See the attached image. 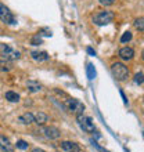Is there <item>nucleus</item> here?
<instances>
[{"mask_svg": "<svg viewBox=\"0 0 144 152\" xmlns=\"http://www.w3.org/2000/svg\"><path fill=\"white\" fill-rule=\"evenodd\" d=\"M4 97H6V100L10 101V102H18V101H20V96H18L15 91H11V90L6 93Z\"/></svg>", "mask_w": 144, "mask_h": 152, "instance_id": "obj_16", "label": "nucleus"}, {"mask_svg": "<svg viewBox=\"0 0 144 152\" xmlns=\"http://www.w3.org/2000/svg\"><path fill=\"white\" fill-rule=\"evenodd\" d=\"M11 69H12L11 61L0 60V72H10Z\"/></svg>", "mask_w": 144, "mask_h": 152, "instance_id": "obj_15", "label": "nucleus"}, {"mask_svg": "<svg viewBox=\"0 0 144 152\" xmlns=\"http://www.w3.org/2000/svg\"><path fill=\"white\" fill-rule=\"evenodd\" d=\"M0 149L3 152H14V147L10 142V140L1 136V134H0Z\"/></svg>", "mask_w": 144, "mask_h": 152, "instance_id": "obj_9", "label": "nucleus"}, {"mask_svg": "<svg viewBox=\"0 0 144 152\" xmlns=\"http://www.w3.org/2000/svg\"><path fill=\"white\" fill-rule=\"evenodd\" d=\"M32 152H46V151H44V149H42V148H33Z\"/></svg>", "mask_w": 144, "mask_h": 152, "instance_id": "obj_25", "label": "nucleus"}, {"mask_svg": "<svg viewBox=\"0 0 144 152\" xmlns=\"http://www.w3.org/2000/svg\"><path fill=\"white\" fill-rule=\"evenodd\" d=\"M76 122H78L79 127L82 129L84 133H94V130H96V126H94L93 119L89 118V116H84L83 113L76 115Z\"/></svg>", "mask_w": 144, "mask_h": 152, "instance_id": "obj_3", "label": "nucleus"}, {"mask_svg": "<svg viewBox=\"0 0 144 152\" xmlns=\"http://www.w3.org/2000/svg\"><path fill=\"white\" fill-rule=\"evenodd\" d=\"M87 77L90 80H93L94 77H96V69H94L93 64H89L87 65Z\"/></svg>", "mask_w": 144, "mask_h": 152, "instance_id": "obj_18", "label": "nucleus"}, {"mask_svg": "<svg viewBox=\"0 0 144 152\" xmlns=\"http://www.w3.org/2000/svg\"><path fill=\"white\" fill-rule=\"evenodd\" d=\"M87 53L90 54V56H96V51H94L92 47H87Z\"/></svg>", "mask_w": 144, "mask_h": 152, "instance_id": "obj_24", "label": "nucleus"}, {"mask_svg": "<svg viewBox=\"0 0 144 152\" xmlns=\"http://www.w3.org/2000/svg\"><path fill=\"white\" fill-rule=\"evenodd\" d=\"M15 147L18 149H22V151H24V149H28L29 144L26 142V141H24V140H18L17 141V144H15Z\"/></svg>", "mask_w": 144, "mask_h": 152, "instance_id": "obj_20", "label": "nucleus"}, {"mask_svg": "<svg viewBox=\"0 0 144 152\" xmlns=\"http://www.w3.org/2000/svg\"><path fill=\"white\" fill-rule=\"evenodd\" d=\"M133 25H134V28H136L137 31L144 32V18H143V17L136 18V20H134V22H133Z\"/></svg>", "mask_w": 144, "mask_h": 152, "instance_id": "obj_17", "label": "nucleus"}, {"mask_svg": "<svg viewBox=\"0 0 144 152\" xmlns=\"http://www.w3.org/2000/svg\"><path fill=\"white\" fill-rule=\"evenodd\" d=\"M111 73L116 80L123 82V80L128 79L129 69H128V66L125 64H122V62H114V64L111 65Z\"/></svg>", "mask_w": 144, "mask_h": 152, "instance_id": "obj_2", "label": "nucleus"}, {"mask_svg": "<svg viewBox=\"0 0 144 152\" xmlns=\"http://www.w3.org/2000/svg\"><path fill=\"white\" fill-rule=\"evenodd\" d=\"M133 80H134V83L136 84H143L144 83V73L139 72L134 75V77H133Z\"/></svg>", "mask_w": 144, "mask_h": 152, "instance_id": "obj_19", "label": "nucleus"}, {"mask_svg": "<svg viewBox=\"0 0 144 152\" xmlns=\"http://www.w3.org/2000/svg\"><path fill=\"white\" fill-rule=\"evenodd\" d=\"M31 44H32V46H39V44H43V40H42L40 35H36V36H33L32 39H31Z\"/></svg>", "mask_w": 144, "mask_h": 152, "instance_id": "obj_22", "label": "nucleus"}, {"mask_svg": "<svg viewBox=\"0 0 144 152\" xmlns=\"http://www.w3.org/2000/svg\"><path fill=\"white\" fill-rule=\"evenodd\" d=\"M130 40H132V32L126 31L120 37V43H126V42H130Z\"/></svg>", "mask_w": 144, "mask_h": 152, "instance_id": "obj_21", "label": "nucleus"}, {"mask_svg": "<svg viewBox=\"0 0 144 152\" xmlns=\"http://www.w3.org/2000/svg\"><path fill=\"white\" fill-rule=\"evenodd\" d=\"M143 133H144V132H143Z\"/></svg>", "mask_w": 144, "mask_h": 152, "instance_id": "obj_27", "label": "nucleus"}, {"mask_svg": "<svg viewBox=\"0 0 144 152\" xmlns=\"http://www.w3.org/2000/svg\"><path fill=\"white\" fill-rule=\"evenodd\" d=\"M18 120L22 124H32V123H35V115L32 112H25L18 118Z\"/></svg>", "mask_w": 144, "mask_h": 152, "instance_id": "obj_11", "label": "nucleus"}, {"mask_svg": "<svg viewBox=\"0 0 144 152\" xmlns=\"http://www.w3.org/2000/svg\"><path fill=\"white\" fill-rule=\"evenodd\" d=\"M141 58H143V61H144V50L141 51Z\"/></svg>", "mask_w": 144, "mask_h": 152, "instance_id": "obj_26", "label": "nucleus"}, {"mask_svg": "<svg viewBox=\"0 0 144 152\" xmlns=\"http://www.w3.org/2000/svg\"><path fill=\"white\" fill-rule=\"evenodd\" d=\"M0 20L3 21V22H6V24H8V25L15 24V18H14V15H12V12L1 3H0Z\"/></svg>", "mask_w": 144, "mask_h": 152, "instance_id": "obj_5", "label": "nucleus"}, {"mask_svg": "<svg viewBox=\"0 0 144 152\" xmlns=\"http://www.w3.org/2000/svg\"><path fill=\"white\" fill-rule=\"evenodd\" d=\"M46 122H48V115L44 112H37L35 115V123L39 126H43Z\"/></svg>", "mask_w": 144, "mask_h": 152, "instance_id": "obj_13", "label": "nucleus"}, {"mask_svg": "<svg viewBox=\"0 0 144 152\" xmlns=\"http://www.w3.org/2000/svg\"><path fill=\"white\" fill-rule=\"evenodd\" d=\"M43 134L47 138H50V140H57L61 136V132L57 127H54V126H48V127L43 129Z\"/></svg>", "mask_w": 144, "mask_h": 152, "instance_id": "obj_7", "label": "nucleus"}, {"mask_svg": "<svg viewBox=\"0 0 144 152\" xmlns=\"http://www.w3.org/2000/svg\"><path fill=\"white\" fill-rule=\"evenodd\" d=\"M65 108L68 109L69 112L80 115L84 111V104L80 102L79 100H75V98H68V100L65 101Z\"/></svg>", "mask_w": 144, "mask_h": 152, "instance_id": "obj_4", "label": "nucleus"}, {"mask_svg": "<svg viewBox=\"0 0 144 152\" xmlns=\"http://www.w3.org/2000/svg\"><path fill=\"white\" fill-rule=\"evenodd\" d=\"M31 57H32L35 61H37V62H43V61H48L50 60V56H48L47 51H32L31 53Z\"/></svg>", "mask_w": 144, "mask_h": 152, "instance_id": "obj_10", "label": "nucleus"}, {"mask_svg": "<svg viewBox=\"0 0 144 152\" xmlns=\"http://www.w3.org/2000/svg\"><path fill=\"white\" fill-rule=\"evenodd\" d=\"M26 88H28V91L31 93H37L42 90V84L39 82H35V80H28V83H26Z\"/></svg>", "mask_w": 144, "mask_h": 152, "instance_id": "obj_12", "label": "nucleus"}, {"mask_svg": "<svg viewBox=\"0 0 144 152\" xmlns=\"http://www.w3.org/2000/svg\"><path fill=\"white\" fill-rule=\"evenodd\" d=\"M60 148L65 152H80L79 144H76L73 141H62L60 144Z\"/></svg>", "mask_w": 144, "mask_h": 152, "instance_id": "obj_6", "label": "nucleus"}, {"mask_svg": "<svg viewBox=\"0 0 144 152\" xmlns=\"http://www.w3.org/2000/svg\"><path fill=\"white\" fill-rule=\"evenodd\" d=\"M3 57H4V60H7V61H15V60H20L21 54H20V51H15V50L11 48V50Z\"/></svg>", "mask_w": 144, "mask_h": 152, "instance_id": "obj_14", "label": "nucleus"}, {"mask_svg": "<svg viewBox=\"0 0 144 152\" xmlns=\"http://www.w3.org/2000/svg\"><path fill=\"white\" fill-rule=\"evenodd\" d=\"M115 18V14L112 11H108V10H103V11H98L97 14L93 15V22L98 26H104V25L111 24Z\"/></svg>", "mask_w": 144, "mask_h": 152, "instance_id": "obj_1", "label": "nucleus"}, {"mask_svg": "<svg viewBox=\"0 0 144 152\" xmlns=\"http://www.w3.org/2000/svg\"><path fill=\"white\" fill-rule=\"evenodd\" d=\"M98 3H100L101 6H105V7H109V6H112V4L115 3V0H98Z\"/></svg>", "mask_w": 144, "mask_h": 152, "instance_id": "obj_23", "label": "nucleus"}, {"mask_svg": "<svg viewBox=\"0 0 144 152\" xmlns=\"http://www.w3.org/2000/svg\"><path fill=\"white\" fill-rule=\"evenodd\" d=\"M118 56H119L120 60L123 61H130L134 57V50L132 47H122L118 53Z\"/></svg>", "mask_w": 144, "mask_h": 152, "instance_id": "obj_8", "label": "nucleus"}]
</instances>
